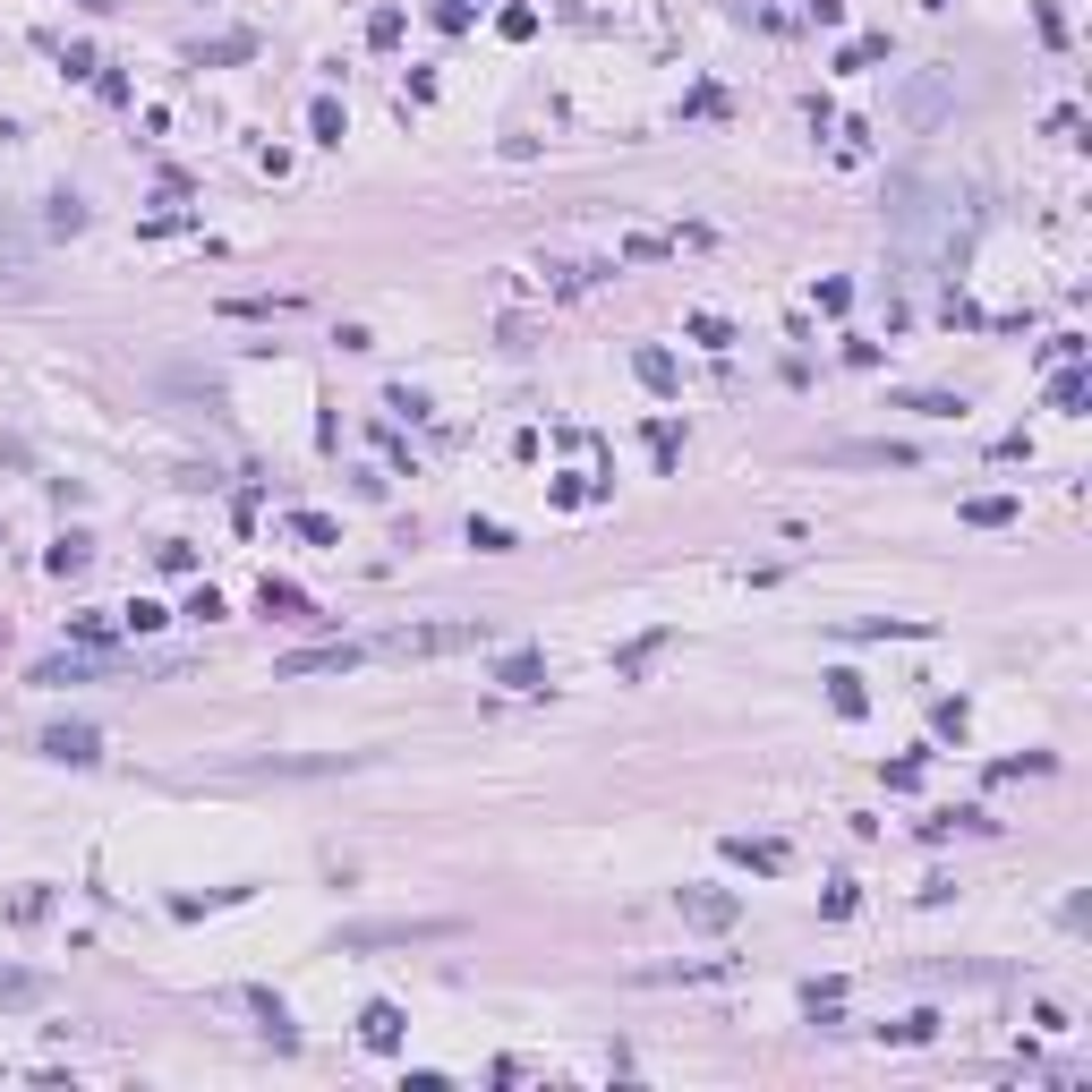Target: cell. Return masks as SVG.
<instances>
[{"instance_id":"1","label":"cell","mask_w":1092,"mask_h":1092,"mask_svg":"<svg viewBox=\"0 0 1092 1092\" xmlns=\"http://www.w3.org/2000/svg\"><path fill=\"white\" fill-rule=\"evenodd\" d=\"M487 623H419V631H384V658H453V649H487Z\"/></svg>"},{"instance_id":"2","label":"cell","mask_w":1092,"mask_h":1092,"mask_svg":"<svg viewBox=\"0 0 1092 1092\" xmlns=\"http://www.w3.org/2000/svg\"><path fill=\"white\" fill-rule=\"evenodd\" d=\"M453 922H359L342 930V947H410V939H444Z\"/></svg>"},{"instance_id":"3","label":"cell","mask_w":1092,"mask_h":1092,"mask_svg":"<svg viewBox=\"0 0 1092 1092\" xmlns=\"http://www.w3.org/2000/svg\"><path fill=\"white\" fill-rule=\"evenodd\" d=\"M342 666H359V640H325V649H291V658H274V675H342Z\"/></svg>"},{"instance_id":"4","label":"cell","mask_w":1092,"mask_h":1092,"mask_svg":"<svg viewBox=\"0 0 1092 1092\" xmlns=\"http://www.w3.org/2000/svg\"><path fill=\"white\" fill-rule=\"evenodd\" d=\"M734 896L726 887H683V922H700V930H734Z\"/></svg>"},{"instance_id":"5","label":"cell","mask_w":1092,"mask_h":1092,"mask_svg":"<svg viewBox=\"0 0 1092 1092\" xmlns=\"http://www.w3.org/2000/svg\"><path fill=\"white\" fill-rule=\"evenodd\" d=\"M43 751H51V759H69V768H86V759H103V734H94V726H51Z\"/></svg>"},{"instance_id":"6","label":"cell","mask_w":1092,"mask_h":1092,"mask_svg":"<svg viewBox=\"0 0 1092 1092\" xmlns=\"http://www.w3.org/2000/svg\"><path fill=\"white\" fill-rule=\"evenodd\" d=\"M359 1042H367V1050H402V1007H393V999H376V1007L359 1015Z\"/></svg>"},{"instance_id":"7","label":"cell","mask_w":1092,"mask_h":1092,"mask_svg":"<svg viewBox=\"0 0 1092 1092\" xmlns=\"http://www.w3.org/2000/svg\"><path fill=\"white\" fill-rule=\"evenodd\" d=\"M726 854H734V862H751V871H768V879H777V871L794 862L777 837H726Z\"/></svg>"},{"instance_id":"8","label":"cell","mask_w":1092,"mask_h":1092,"mask_svg":"<svg viewBox=\"0 0 1092 1092\" xmlns=\"http://www.w3.org/2000/svg\"><path fill=\"white\" fill-rule=\"evenodd\" d=\"M51 999V982L43 973H26V965H0V1007H43Z\"/></svg>"},{"instance_id":"9","label":"cell","mask_w":1092,"mask_h":1092,"mask_svg":"<svg viewBox=\"0 0 1092 1092\" xmlns=\"http://www.w3.org/2000/svg\"><path fill=\"white\" fill-rule=\"evenodd\" d=\"M256 606H265V615H316V598L299 581H274V572H265V590H256Z\"/></svg>"},{"instance_id":"10","label":"cell","mask_w":1092,"mask_h":1092,"mask_svg":"<svg viewBox=\"0 0 1092 1092\" xmlns=\"http://www.w3.org/2000/svg\"><path fill=\"white\" fill-rule=\"evenodd\" d=\"M939 111H947V86H939V78H914V86H905V120H922V128H930Z\"/></svg>"},{"instance_id":"11","label":"cell","mask_w":1092,"mask_h":1092,"mask_svg":"<svg viewBox=\"0 0 1092 1092\" xmlns=\"http://www.w3.org/2000/svg\"><path fill=\"white\" fill-rule=\"evenodd\" d=\"M965 521H973V530H1007V521H1015V495H973Z\"/></svg>"},{"instance_id":"12","label":"cell","mask_w":1092,"mask_h":1092,"mask_svg":"<svg viewBox=\"0 0 1092 1092\" xmlns=\"http://www.w3.org/2000/svg\"><path fill=\"white\" fill-rule=\"evenodd\" d=\"M504 683H512V691H547V658H530V649L504 658Z\"/></svg>"},{"instance_id":"13","label":"cell","mask_w":1092,"mask_h":1092,"mask_svg":"<svg viewBox=\"0 0 1092 1092\" xmlns=\"http://www.w3.org/2000/svg\"><path fill=\"white\" fill-rule=\"evenodd\" d=\"M837 462H887V470H905V462H914V444H845Z\"/></svg>"},{"instance_id":"14","label":"cell","mask_w":1092,"mask_h":1092,"mask_svg":"<svg viewBox=\"0 0 1092 1092\" xmlns=\"http://www.w3.org/2000/svg\"><path fill=\"white\" fill-rule=\"evenodd\" d=\"M307 128H316V146H342V103H334V94H316Z\"/></svg>"},{"instance_id":"15","label":"cell","mask_w":1092,"mask_h":1092,"mask_svg":"<svg viewBox=\"0 0 1092 1092\" xmlns=\"http://www.w3.org/2000/svg\"><path fill=\"white\" fill-rule=\"evenodd\" d=\"M631 367H640V384H649V393H675V359H666V350H640Z\"/></svg>"},{"instance_id":"16","label":"cell","mask_w":1092,"mask_h":1092,"mask_svg":"<svg viewBox=\"0 0 1092 1092\" xmlns=\"http://www.w3.org/2000/svg\"><path fill=\"white\" fill-rule=\"evenodd\" d=\"M1050 402H1058V410H1067V419H1075V410H1084V402H1092V384H1084V376H1075V367H1058V384H1050Z\"/></svg>"},{"instance_id":"17","label":"cell","mask_w":1092,"mask_h":1092,"mask_svg":"<svg viewBox=\"0 0 1092 1092\" xmlns=\"http://www.w3.org/2000/svg\"><path fill=\"white\" fill-rule=\"evenodd\" d=\"M291 530H299V538H307V547H342V530H334V521H325V512H291Z\"/></svg>"},{"instance_id":"18","label":"cell","mask_w":1092,"mask_h":1092,"mask_svg":"<svg viewBox=\"0 0 1092 1092\" xmlns=\"http://www.w3.org/2000/svg\"><path fill=\"white\" fill-rule=\"evenodd\" d=\"M828 700H837V718H862V709H871V700H862V683H854V675H828Z\"/></svg>"},{"instance_id":"19","label":"cell","mask_w":1092,"mask_h":1092,"mask_svg":"<svg viewBox=\"0 0 1092 1092\" xmlns=\"http://www.w3.org/2000/svg\"><path fill=\"white\" fill-rule=\"evenodd\" d=\"M658 649H666V631H649V640H631V649H623V658H615V675H640V666H649V658H658Z\"/></svg>"},{"instance_id":"20","label":"cell","mask_w":1092,"mask_h":1092,"mask_svg":"<svg viewBox=\"0 0 1092 1092\" xmlns=\"http://www.w3.org/2000/svg\"><path fill=\"white\" fill-rule=\"evenodd\" d=\"M871 60H887V35H862V43H845V60H837V69H871Z\"/></svg>"},{"instance_id":"21","label":"cell","mask_w":1092,"mask_h":1092,"mask_svg":"<svg viewBox=\"0 0 1092 1092\" xmlns=\"http://www.w3.org/2000/svg\"><path fill=\"white\" fill-rule=\"evenodd\" d=\"M649 453H658V470H675V453H683V435H675V427H666V419H658V427H649Z\"/></svg>"},{"instance_id":"22","label":"cell","mask_w":1092,"mask_h":1092,"mask_svg":"<svg viewBox=\"0 0 1092 1092\" xmlns=\"http://www.w3.org/2000/svg\"><path fill=\"white\" fill-rule=\"evenodd\" d=\"M86 555H94L86 538H60V547H51V572H86Z\"/></svg>"},{"instance_id":"23","label":"cell","mask_w":1092,"mask_h":1092,"mask_svg":"<svg viewBox=\"0 0 1092 1092\" xmlns=\"http://www.w3.org/2000/svg\"><path fill=\"white\" fill-rule=\"evenodd\" d=\"M470 547H487V555H504V547H512V530H504V521H470Z\"/></svg>"},{"instance_id":"24","label":"cell","mask_w":1092,"mask_h":1092,"mask_svg":"<svg viewBox=\"0 0 1092 1092\" xmlns=\"http://www.w3.org/2000/svg\"><path fill=\"white\" fill-rule=\"evenodd\" d=\"M367 43H402V9H376V18H367Z\"/></svg>"},{"instance_id":"25","label":"cell","mask_w":1092,"mask_h":1092,"mask_svg":"<svg viewBox=\"0 0 1092 1092\" xmlns=\"http://www.w3.org/2000/svg\"><path fill=\"white\" fill-rule=\"evenodd\" d=\"M914 410H922V419H956L965 402H956V393H914Z\"/></svg>"},{"instance_id":"26","label":"cell","mask_w":1092,"mask_h":1092,"mask_svg":"<svg viewBox=\"0 0 1092 1092\" xmlns=\"http://www.w3.org/2000/svg\"><path fill=\"white\" fill-rule=\"evenodd\" d=\"M86 9H120V0H86Z\"/></svg>"},{"instance_id":"27","label":"cell","mask_w":1092,"mask_h":1092,"mask_svg":"<svg viewBox=\"0 0 1092 1092\" xmlns=\"http://www.w3.org/2000/svg\"><path fill=\"white\" fill-rule=\"evenodd\" d=\"M462 9H470V0H462Z\"/></svg>"}]
</instances>
